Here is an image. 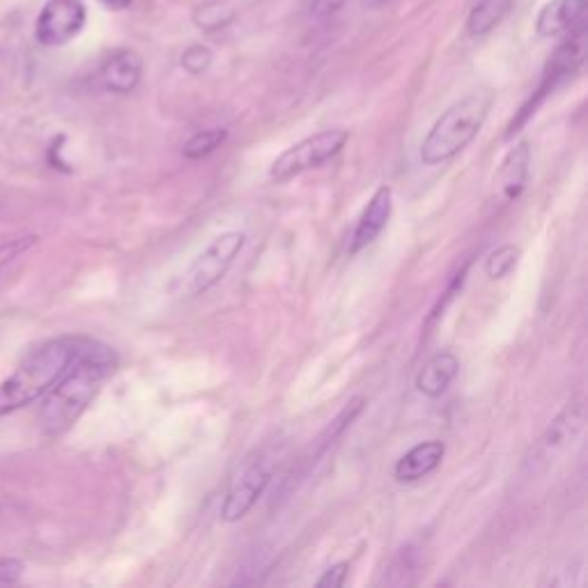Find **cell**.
<instances>
[{"mask_svg": "<svg viewBox=\"0 0 588 588\" xmlns=\"http://www.w3.org/2000/svg\"><path fill=\"white\" fill-rule=\"evenodd\" d=\"M113 368V352L92 340L74 366L44 396L40 407V425L46 435L56 437L72 428L90 402L97 398V393L102 391Z\"/></svg>", "mask_w": 588, "mask_h": 588, "instance_id": "cell-1", "label": "cell"}, {"mask_svg": "<svg viewBox=\"0 0 588 588\" xmlns=\"http://www.w3.org/2000/svg\"><path fill=\"white\" fill-rule=\"evenodd\" d=\"M90 343L92 340L83 336H60L30 352L0 386V419L42 400Z\"/></svg>", "mask_w": 588, "mask_h": 588, "instance_id": "cell-2", "label": "cell"}, {"mask_svg": "<svg viewBox=\"0 0 588 588\" xmlns=\"http://www.w3.org/2000/svg\"><path fill=\"white\" fill-rule=\"evenodd\" d=\"M494 104V92L490 88H476L455 102L432 125L421 145V161L425 166H439L458 157L478 131Z\"/></svg>", "mask_w": 588, "mask_h": 588, "instance_id": "cell-3", "label": "cell"}, {"mask_svg": "<svg viewBox=\"0 0 588 588\" xmlns=\"http://www.w3.org/2000/svg\"><path fill=\"white\" fill-rule=\"evenodd\" d=\"M246 246V232L228 230L223 235L214 237L212 244L191 262L187 274L182 278V294L184 297H198L212 290L216 283L223 281V276L235 265L239 253Z\"/></svg>", "mask_w": 588, "mask_h": 588, "instance_id": "cell-4", "label": "cell"}, {"mask_svg": "<svg viewBox=\"0 0 588 588\" xmlns=\"http://www.w3.org/2000/svg\"><path fill=\"white\" fill-rule=\"evenodd\" d=\"M347 141H350V131L345 129H327L308 136L304 141L288 147L274 161L272 168H269V177L274 182H288L292 177L306 173V170L320 168L340 154Z\"/></svg>", "mask_w": 588, "mask_h": 588, "instance_id": "cell-5", "label": "cell"}, {"mask_svg": "<svg viewBox=\"0 0 588 588\" xmlns=\"http://www.w3.org/2000/svg\"><path fill=\"white\" fill-rule=\"evenodd\" d=\"M584 28L570 33V40L563 42L559 49L554 51V56H552V60H549V65L545 69L543 83H540L536 95H533L529 102L524 104L520 115L510 122L506 138H513L517 131L526 125V120L536 113V108L545 102V99L549 97V92H554L561 83H566L568 79H572V76L579 72V67H582V63H584Z\"/></svg>", "mask_w": 588, "mask_h": 588, "instance_id": "cell-6", "label": "cell"}, {"mask_svg": "<svg viewBox=\"0 0 588 588\" xmlns=\"http://www.w3.org/2000/svg\"><path fill=\"white\" fill-rule=\"evenodd\" d=\"M274 460L267 455L251 460L239 474L232 478L226 497L221 504L223 522H239L246 513L258 504V499L265 494L267 485L272 483Z\"/></svg>", "mask_w": 588, "mask_h": 588, "instance_id": "cell-7", "label": "cell"}, {"mask_svg": "<svg viewBox=\"0 0 588 588\" xmlns=\"http://www.w3.org/2000/svg\"><path fill=\"white\" fill-rule=\"evenodd\" d=\"M88 10L81 0H49L35 23V37L44 46H63L81 33Z\"/></svg>", "mask_w": 588, "mask_h": 588, "instance_id": "cell-8", "label": "cell"}, {"mask_svg": "<svg viewBox=\"0 0 588 588\" xmlns=\"http://www.w3.org/2000/svg\"><path fill=\"white\" fill-rule=\"evenodd\" d=\"M588 0H549L540 10L536 30L540 37H561L586 26Z\"/></svg>", "mask_w": 588, "mask_h": 588, "instance_id": "cell-9", "label": "cell"}, {"mask_svg": "<svg viewBox=\"0 0 588 588\" xmlns=\"http://www.w3.org/2000/svg\"><path fill=\"white\" fill-rule=\"evenodd\" d=\"M143 76V60L136 51L120 49L111 53L104 60L102 69H99V83L108 92L115 95H129L136 90V85L141 83Z\"/></svg>", "mask_w": 588, "mask_h": 588, "instance_id": "cell-10", "label": "cell"}, {"mask_svg": "<svg viewBox=\"0 0 588 588\" xmlns=\"http://www.w3.org/2000/svg\"><path fill=\"white\" fill-rule=\"evenodd\" d=\"M391 200H393V191L391 187H379L373 198L368 200L366 210H363L361 219L357 223V230L352 235V244H350V253H359L375 242V239L382 235V230L386 228L391 216Z\"/></svg>", "mask_w": 588, "mask_h": 588, "instance_id": "cell-11", "label": "cell"}, {"mask_svg": "<svg viewBox=\"0 0 588 588\" xmlns=\"http://www.w3.org/2000/svg\"><path fill=\"white\" fill-rule=\"evenodd\" d=\"M529 166H531V147L526 141L517 143L513 150L506 154V159L501 161L497 170V177H494V184H497L499 198L504 203H513L522 196V191L529 182Z\"/></svg>", "mask_w": 588, "mask_h": 588, "instance_id": "cell-12", "label": "cell"}, {"mask_svg": "<svg viewBox=\"0 0 588 588\" xmlns=\"http://www.w3.org/2000/svg\"><path fill=\"white\" fill-rule=\"evenodd\" d=\"M444 455H446L444 441H439V439L423 441V444L414 446L412 451H407L405 455H402L396 464V469H393V476H396L398 483L421 481V478L430 476L432 471L439 469Z\"/></svg>", "mask_w": 588, "mask_h": 588, "instance_id": "cell-13", "label": "cell"}, {"mask_svg": "<svg viewBox=\"0 0 588 588\" xmlns=\"http://www.w3.org/2000/svg\"><path fill=\"white\" fill-rule=\"evenodd\" d=\"M460 373V359L453 352H439L421 368L416 377V389L428 398H439Z\"/></svg>", "mask_w": 588, "mask_h": 588, "instance_id": "cell-14", "label": "cell"}, {"mask_svg": "<svg viewBox=\"0 0 588 588\" xmlns=\"http://www.w3.org/2000/svg\"><path fill=\"white\" fill-rule=\"evenodd\" d=\"M510 7H513V0H481L467 19L469 35L481 37L490 33L492 28H497L506 19Z\"/></svg>", "mask_w": 588, "mask_h": 588, "instance_id": "cell-15", "label": "cell"}, {"mask_svg": "<svg viewBox=\"0 0 588 588\" xmlns=\"http://www.w3.org/2000/svg\"><path fill=\"white\" fill-rule=\"evenodd\" d=\"M235 7L228 0H205L203 5H198L193 10V23L196 28L205 30V33H216V30L228 28L235 21Z\"/></svg>", "mask_w": 588, "mask_h": 588, "instance_id": "cell-16", "label": "cell"}, {"mask_svg": "<svg viewBox=\"0 0 588 588\" xmlns=\"http://www.w3.org/2000/svg\"><path fill=\"white\" fill-rule=\"evenodd\" d=\"M579 428H582V407L570 405L563 409V412L556 416L554 423L549 425L545 435V446L547 448H561L566 441L577 435Z\"/></svg>", "mask_w": 588, "mask_h": 588, "instance_id": "cell-17", "label": "cell"}, {"mask_svg": "<svg viewBox=\"0 0 588 588\" xmlns=\"http://www.w3.org/2000/svg\"><path fill=\"white\" fill-rule=\"evenodd\" d=\"M228 138V129H205V131H198L196 136H191L187 143L182 147V154L184 159H191V161H198V159H205L210 157L212 152L219 150V147L226 143Z\"/></svg>", "mask_w": 588, "mask_h": 588, "instance_id": "cell-18", "label": "cell"}, {"mask_svg": "<svg viewBox=\"0 0 588 588\" xmlns=\"http://www.w3.org/2000/svg\"><path fill=\"white\" fill-rule=\"evenodd\" d=\"M517 260H520V249L513 244H504L499 246L497 251L490 253V258L485 262V274L499 281V278H506L510 272H513Z\"/></svg>", "mask_w": 588, "mask_h": 588, "instance_id": "cell-19", "label": "cell"}, {"mask_svg": "<svg viewBox=\"0 0 588 588\" xmlns=\"http://www.w3.org/2000/svg\"><path fill=\"white\" fill-rule=\"evenodd\" d=\"M212 60H214L212 51L203 44H191L189 49L182 53V67L193 76L207 72V69H210V65H212Z\"/></svg>", "mask_w": 588, "mask_h": 588, "instance_id": "cell-20", "label": "cell"}, {"mask_svg": "<svg viewBox=\"0 0 588 588\" xmlns=\"http://www.w3.org/2000/svg\"><path fill=\"white\" fill-rule=\"evenodd\" d=\"M35 244H37V237L35 235L10 239V242L0 244V269L7 267V265H10V262L17 260L19 255H23L26 251L33 249Z\"/></svg>", "mask_w": 588, "mask_h": 588, "instance_id": "cell-21", "label": "cell"}, {"mask_svg": "<svg viewBox=\"0 0 588 588\" xmlns=\"http://www.w3.org/2000/svg\"><path fill=\"white\" fill-rule=\"evenodd\" d=\"M347 575H350V563L340 561L336 566H331L329 570H324V575L317 579V586L320 588H340L345 586Z\"/></svg>", "mask_w": 588, "mask_h": 588, "instance_id": "cell-22", "label": "cell"}, {"mask_svg": "<svg viewBox=\"0 0 588 588\" xmlns=\"http://www.w3.org/2000/svg\"><path fill=\"white\" fill-rule=\"evenodd\" d=\"M345 5V0H311V7H308V17L313 21H327L334 17V14Z\"/></svg>", "mask_w": 588, "mask_h": 588, "instance_id": "cell-23", "label": "cell"}, {"mask_svg": "<svg viewBox=\"0 0 588 588\" xmlns=\"http://www.w3.org/2000/svg\"><path fill=\"white\" fill-rule=\"evenodd\" d=\"M23 575V563L17 559H0V582L14 584Z\"/></svg>", "mask_w": 588, "mask_h": 588, "instance_id": "cell-24", "label": "cell"}, {"mask_svg": "<svg viewBox=\"0 0 588 588\" xmlns=\"http://www.w3.org/2000/svg\"><path fill=\"white\" fill-rule=\"evenodd\" d=\"M99 3L106 5L108 10H115V12H120V10H129V7L134 5L136 0H99Z\"/></svg>", "mask_w": 588, "mask_h": 588, "instance_id": "cell-25", "label": "cell"}, {"mask_svg": "<svg viewBox=\"0 0 588 588\" xmlns=\"http://www.w3.org/2000/svg\"><path fill=\"white\" fill-rule=\"evenodd\" d=\"M363 7H368V10H375V7H382L386 0H361Z\"/></svg>", "mask_w": 588, "mask_h": 588, "instance_id": "cell-26", "label": "cell"}]
</instances>
